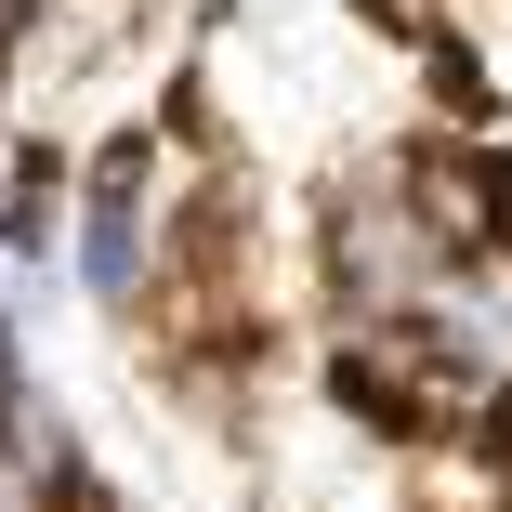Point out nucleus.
Here are the masks:
<instances>
[{"instance_id": "nucleus-2", "label": "nucleus", "mask_w": 512, "mask_h": 512, "mask_svg": "<svg viewBox=\"0 0 512 512\" xmlns=\"http://www.w3.org/2000/svg\"><path fill=\"white\" fill-rule=\"evenodd\" d=\"M421 263H434L421 211H394V197H355V211H342V289L394 302V289H421Z\"/></svg>"}, {"instance_id": "nucleus-3", "label": "nucleus", "mask_w": 512, "mask_h": 512, "mask_svg": "<svg viewBox=\"0 0 512 512\" xmlns=\"http://www.w3.org/2000/svg\"><path fill=\"white\" fill-rule=\"evenodd\" d=\"M27 14H40V0H0V53H14V40H27Z\"/></svg>"}, {"instance_id": "nucleus-4", "label": "nucleus", "mask_w": 512, "mask_h": 512, "mask_svg": "<svg viewBox=\"0 0 512 512\" xmlns=\"http://www.w3.org/2000/svg\"><path fill=\"white\" fill-rule=\"evenodd\" d=\"M486 197H499V211H486V224H499V237H512V171H486Z\"/></svg>"}, {"instance_id": "nucleus-1", "label": "nucleus", "mask_w": 512, "mask_h": 512, "mask_svg": "<svg viewBox=\"0 0 512 512\" xmlns=\"http://www.w3.org/2000/svg\"><path fill=\"white\" fill-rule=\"evenodd\" d=\"M79 276L132 302L145 289V145H106V171H92V224H79Z\"/></svg>"}]
</instances>
